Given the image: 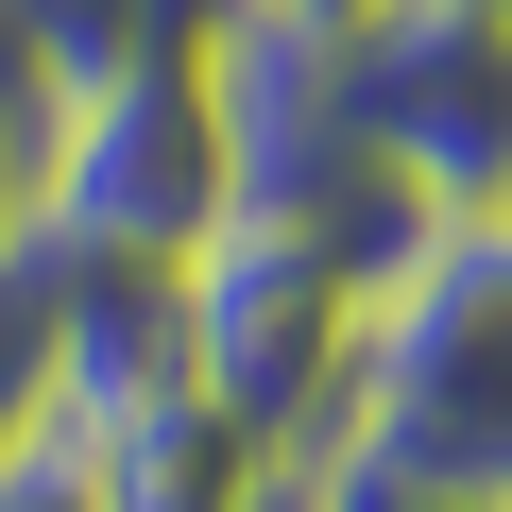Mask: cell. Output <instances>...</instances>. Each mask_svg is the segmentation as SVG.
Here are the masks:
<instances>
[{
    "label": "cell",
    "mask_w": 512,
    "mask_h": 512,
    "mask_svg": "<svg viewBox=\"0 0 512 512\" xmlns=\"http://www.w3.org/2000/svg\"><path fill=\"white\" fill-rule=\"evenodd\" d=\"M342 461H393V478H427V495L512 512V205L427 222V256L376 291Z\"/></svg>",
    "instance_id": "obj_1"
},
{
    "label": "cell",
    "mask_w": 512,
    "mask_h": 512,
    "mask_svg": "<svg viewBox=\"0 0 512 512\" xmlns=\"http://www.w3.org/2000/svg\"><path fill=\"white\" fill-rule=\"evenodd\" d=\"M222 222H239V171H222L205 52H137V69L35 103V239L52 256H205Z\"/></svg>",
    "instance_id": "obj_2"
},
{
    "label": "cell",
    "mask_w": 512,
    "mask_h": 512,
    "mask_svg": "<svg viewBox=\"0 0 512 512\" xmlns=\"http://www.w3.org/2000/svg\"><path fill=\"white\" fill-rule=\"evenodd\" d=\"M359 325H376V291L342 256L274 239V222H222L188 256V376L274 461H342V427H359Z\"/></svg>",
    "instance_id": "obj_3"
},
{
    "label": "cell",
    "mask_w": 512,
    "mask_h": 512,
    "mask_svg": "<svg viewBox=\"0 0 512 512\" xmlns=\"http://www.w3.org/2000/svg\"><path fill=\"white\" fill-rule=\"evenodd\" d=\"M342 69V120L376 137V171H410L444 222L461 205H512V35L461 18V0H376V18L325 35Z\"/></svg>",
    "instance_id": "obj_4"
},
{
    "label": "cell",
    "mask_w": 512,
    "mask_h": 512,
    "mask_svg": "<svg viewBox=\"0 0 512 512\" xmlns=\"http://www.w3.org/2000/svg\"><path fill=\"white\" fill-rule=\"evenodd\" d=\"M188 376V256H69L52 308V444H86L103 410Z\"/></svg>",
    "instance_id": "obj_5"
},
{
    "label": "cell",
    "mask_w": 512,
    "mask_h": 512,
    "mask_svg": "<svg viewBox=\"0 0 512 512\" xmlns=\"http://www.w3.org/2000/svg\"><path fill=\"white\" fill-rule=\"evenodd\" d=\"M69 478H86V512H239L256 478H274V444H256L205 376H171V393L103 410V427L69 444Z\"/></svg>",
    "instance_id": "obj_6"
},
{
    "label": "cell",
    "mask_w": 512,
    "mask_h": 512,
    "mask_svg": "<svg viewBox=\"0 0 512 512\" xmlns=\"http://www.w3.org/2000/svg\"><path fill=\"white\" fill-rule=\"evenodd\" d=\"M52 308H69V256L52 239H0V461L52 444Z\"/></svg>",
    "instance_id": "obj_7"
},
{
    "label": "cell",
    "mask_w": 512,
    "mask_h": 512,
    "mask_svg": "<svg viewBox=\"0 0 512 512\" xmlns=\"http://www.w3.org/2000/svg\"><path fill=\"white\" fill-rule=\"evenodd\" d=\"M0 52H18V86L52 103V86H103V69H137L154 35H137V0H0Z\"/></svg>",
    "instance_id": "obj_8"
},
{
    "label": "cell",
    "mask_w": 512,
    "mask_h": 512,
    "mask_svg": "<svg viewBox=\"0 0 512 512\" xmlns=\"http://www.w3.org/2000/svg\"><path fill=\"white\" fill-rule=\"evenodd\" d=\"M325 512H478V495H427V478H393V461H325Z\"/></svg>",
    "instance_id": "obj_9"
},
{
    "label": "cell",
    "mask_w": 512,
    "mask_h": 512,
    "mask_svg": "<svg viewBox=\"0 0 512 512\" xmlns=\"http://www.w3.org/2000/svg\"><path fill=\"white\" fill-rule=\"evenodd\" d=\"M0 239H35V86H0Z\"/></svg>",
    "instance_id": "obj_10"
},
{
    "label": "cell",
    "mask_w": 512,
    "mask_h": 512,
    "mask_svg": "<svg viewBox=\"0 0 512 512\" xmlns=\"http://www.w3.org/2000/svg\"><path fill=\"white\" fill-rule=\"evenodd\" d=\"M0 512H86V478H69V444H18V461H0Z\"/></svg>",
    "instance_id": "obj_11"
},
{
    "label": "cell",
    "mask_w": 512,
    "mask_h": 512,
    "mask_svg": "<svg viewBox=\"0 0 512 512\" xmlns=\"http://www.w3.org/2000/svg\"><path fill=\"white\" fill-rule=\"evenodd\" d=\"M239 512H325V461H274V478H256Z\"/></svg>",
    "instance_id": "obj_12"
},
{
    "label": "cell",
    "mask_w": 512,
    "mask_h": 512,
    "mask_svg": "<svg viewBox=\"0 0 512 512\" xmlns=\"http://www.w3.org/2000/svg\"><path fill=\"white\" fill-rule=\"evenodd\" d=\"M239 18H291V35H342V18H376V0H239Z\"/></svg>",
    "instance_id": "obj_13"
},
{
    "label": "cell",
    "mask_w": 512,
    "mask_h": 512,
    "mask_svg": "<svg viewBox=\"0 0 512 512\" xmlns=\"http://www.w3.org/2000/svg\"><path fill=\"white\" fill-rule=\"evenodd\" d=\"M461 18H495V35H512V0H461Z\"/></svg>",
    "instance_id": "obj_14"
},
{
    "label": "cell",
    "mask_w": 512,
    "mask_h": 512,
    "mask_svg": "<svg viewBox=\"0 0 512 512\" xmlns=\"http://www.w3.org/2000/svg\"><path fill=\"white\" fill-rule=\"evenodd\" d=\"M0 86H18V52H0Z\"/></svg>",
    "instance_id": "obj_15"
}]
</instances>
